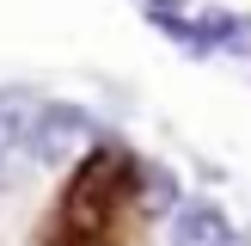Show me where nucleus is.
I'll list each match as a JSON object with an SVG mask.
<instances>
[{
    "label": "nucleus",
    "mask_w": 251,
    "mask_h": 246,
    "mask_svg": "<svg viewBox=\"0 0 251 246\" xmlns=\"http://www.w3.org/2000/svg\"><path fill=\"white\" fill-rule=\"evenodd\" d=\"M92 135H98V123L86 117L80 105L43 98V105H37V123H31V160L37 166H61V160H74Z\"/></svg>",
    "instance_id": "f257e3e1"
},
{
    "label": "nucleus",
    "mask_w": 251,
    "mask_h": 246,
    "mask_svg": "<svg viewBox=\"0 0 251 246\" xmlns=\"http://www.w3.org/2000/svg\"><path fill=\"white\" fill-rule=\"evenodd\" d=\"M172 246H239V234H233V221H227L221 203L190 197V203L172 209Z\"/></svg>",
    "instance_id": "f03ea898"
},
{
    "label": "nucleus",
    "mask_w": 251,
    "mask_h": 246,
    "mask_svg": "<svg viewBox=\"0 0 251 246\" xmlns=\"http://www.w3.org/2000/svg\"><path fill=\"white\" fill-rule=\"evenodd\" d=\"M202 31H208V43H215L221 56H239V62H251V12L208 6V12H202Z\"/></svg>",
    "instance_id": "7ed1b4c3"
},
{
    "label": "nucleus",
    "mask_w": 251,
    "mask_h": 246,
    "mask_svg": "<svg viewBox=\"0 0 251 246\" xmlns=\"http://www.w3.org/2000/svg\"><path fill=\"white\" fill-rule=\"evenodd\" d=\"M147 6H159V12H184L190 0H147Z\"/></svg>",
    "instance_id": "20e7f679"
}]
</instances>
